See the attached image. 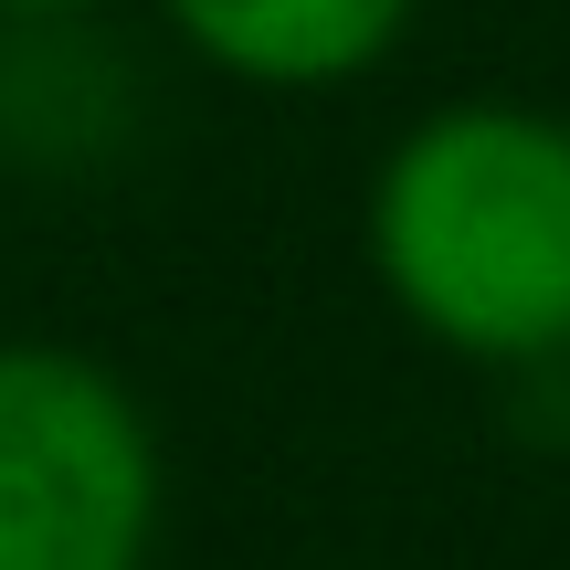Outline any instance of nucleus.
<instances>
[{"instance_id": "nucleus-1", "label": "nucleus", "mask_w": 570, "mask_h": 570, "mask_svg": "<svg viewBox=\"0 0 570 570\" xmlns=\"http://www.w3.org/2000/svg\"><path fill=\"white\" fill-rule=\"evenodd\" d=\"M370 275L412 338L465 370L570 360V117L454 96L370 169Z\"/></svg>"}, {"instance_id": "nucleus-2", "label": "nucleus", "mask_w": 570, "mask_h": 570, "mask_svg": "<svg viewBox=\"0 0 570 570\" xmlns=\"http://www.w3.org/2000/svg\"><path fill=\"white\" fill-rule=\"evenodd\" d=\"M159 423L63 338H0V570H148L159 560Z\"/></svg>"}, {"instance_id": "nucleus-3", "label": "nucleus", "mask_w": 570, "mask_h": 570, "mask_svg": "<svg viewBox=\"0 0 570 570\" xmlns=\"http://www.w3.org/2000/svg\"><path fill=\"white\" fill-rule=\"evenodd\" d=\"M159 21L254 96H327L402 53L423 0H159Z\"/></svg>"}, {"instance_id": "nucleus-4", "label": "nucleus", "mask_w": 570, "mask_h": 570, "mask_svg": "<svg viewBox=\"0 0 570 570\" xmlns=\"http://www.w3.org/2000/svg\"><path fill=\"white\" fill-rule=\"evenodd\" d=\"M106 11V0H0V21H85Z\"/></svg>"}]
</instances>
